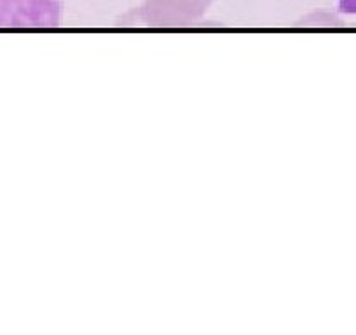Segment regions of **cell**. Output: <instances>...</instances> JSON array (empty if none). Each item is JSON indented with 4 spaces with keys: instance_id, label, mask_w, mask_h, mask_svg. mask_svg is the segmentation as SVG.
<instances>
[{
    "instance_id": "1",
    "label": "cell",
    "mask_w": 356,
    "mask_h": 335,
    "mask_svg": "<svg viewBox=\"0 0 356 335\" xmlns=\"http://www.w3.org/2000/svg\"><path fill=\"white\" fill-rule=\"evenodd\" d=\"M339 9L346 15H356V0H339Z\"/></svg>"
}]
</instances>
